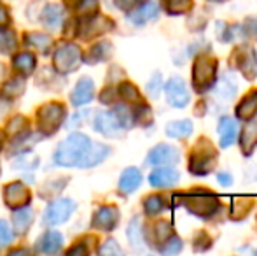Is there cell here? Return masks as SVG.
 Returning a JSON list of instances; mask_svg holds the SVG:
<instances>
[{"label": "cell", "mask_w": 257, "mask_h": 256, "mask_svg": "<svg viewBox=\"0 0 257 256\" xmlns=\"http://www.w3.org/2000/svg\"><path fill=\"white\" fill-rule=\"evenodd\" d=\"M89 146H91V140L88 135L81 132L70 133L54 151V163L60 167H74L84 156Z\"/></svg>", "instance_id": "obj_1"}, {"label": "cell", "mask_w": 257, "mask_h": 256, "mask_svg": "<svg viewBox=\"0 0 257 256\" xmlns=\"http://www.w3.org/2000/svg\"><path fill=\"white\" fill-rule=\"evenodd\" d=\"M217 165V149L208 139H200L189 154V172L194 176H206Z\"/></svg>", "instance_id": "obj_2"}, {"label": "cell", "mask_w": 257, "mask_h": 256, "mask_svg": "<svg viewBox=\"0 0 257 256\" xmlns=\"http://www.w3.org/2000/svg\"><path fill=\"white\" fill-rule=\"evenodd\" d=\"M180 202L182 205L191 212V214L198 216V218H210L217 212L220 202L219 198L210 192H191L186 195H180Z\"/></svg>", "instance_id": "obj_3"}, {"label": "cell", "mask_w": 257, "mask_h": 256, "mask_svg": "<svg viewBox=\"0 0 257 256\" xmlns=\"http://www.w3.org/2000/svg\"><path fill=\"white\" fill-rule=\"evenodd\" d=\"M65 116H67V109L63 104L51 102L42 106L37 111V125L42 135H53L65 121Z\"/></svg>", "instance_id": "obj_4"}, {"label": "cell", "mask_w": 257, "mask_h": 256, "mask_svg": "<svg viewBox=\"0 0 257 256\" xmlns=\"http://www.w3.org/2000/svg\"><path fill=\"white\" fill-rule=\"evenodd\" d=\"M217 82V60L200 56L193 67V86L203 93Z\"/></svg>", "instance_id": "obj_5"}, {"label": "cell", "mask_w": 257, "mask_h": 256, "mask_svg": "<svg viewBox=\"0 0 257 256\" xmlns=\"http://www.w3.org/2000/svg\"><path fill=\"white\" fill-rule=\"evenodd\" d=\"M82 63V51L77 44H61L58 46L54 53V68L58 74L67 75L70 72L77 70L79 65Z\"/></svg>", "instance_id": "obj_6"}, {"label": "cell", "mask_w": 257, "mask_h": 256, "mask_svg": "<svg viewBox=\"0 0 257 256\" xmlns=\"http://www.w3.org/2000/svg\"><path fill=\"white\" fill-rule=\"evenodd\" d=\"M165 93H166V100L172 107L177 109H182L189 104L191 97H189V90L187 84L182 77H172L168 82L165 84Z\"/></svg>", "instance_id": "obj_7"}, {"label": "cell", "mask_w": 257, "mask_h": 256, "mask_svg": "<svg viewBox=\"0 0 257 256\" xmlns=\"http://www.w3.org/2000/svg\"><path fill=\"white\" fill-rule=\"evenodd\" d=\"M74 211H75L74 202L68 200V198H60V200H54L48 207V211H46V214H44V219L48 225L56 226L67 221Z\"/></svg>", "instance_id": "obj_8"}, {"label": "cell", "mask_w": 257, "mask_h": 256, "mask_svg": "<svg viewBox=\"0 0 257 256\" xmlns=\"http://www.w3.org/2000/svg\"><path fill=\"white\" fill-rule=\"evenodd\" d=\"M4 200H6V205L11 209H21L27 207L32 200V193L23 183H11V185L6 186L4 190Z\"/></svg>", "instance_id": "obj_9"}, {"label": "cell", "mask_w": 257, "mask_h": 256, "mask_svg": "<svg viewBox=\"0 0 257 256\" xmlns=\"http://www.w3.org/2000/svg\"><path fill=\"white\" fill-rule=\"evenodd\" d=\"M231 58H233L234 65L243 72L245 77L254 79L257 75V58H255V51L252 48L240 46V48L234 49Z\"/></svg>", "instance_id": "obj_10"}, {"label": "cell", "mask_w": 257, "mask_h": 256, "mask_svg": "<svg viewBox=\"0 0 257 256\" xmlns=\"http://www.w3.org/2000/svg\"><path fill=\"white\" fill-rule=\"evenodd\" d=\"M180 160V151L175 146L170 144H159L147 154V163L154 167H163V165L177 163Z\"/></svg>", "instance_id": "obj_11"}, {"label": "cell", "mask_w": 257, "mask_h": 256, "mask_svg": "<svg viewBox=\"0 0 257 256\" xmlns=\"http://www.w3.org/2000/svg\"><path fill=\"white\" fill-rule=\"evenodd\" d=\"M117 221H119L117 207H114V205H103V207H100L98 211L95 212L91 225H93V228H96V230L110 232V230L115 228Z\"/></svg>", "instance_id": "obj_12"}, {"label": "cell", "mask_w": 257, "mask_h": 256, "mask_svg": "<svg viewBox=\"0 0 257 256\" xmlns=\"http://www.w3.org/2000/svg\"><path fill=\"white\" fill-rule=\"evenodd\" d=\"M112 28H114V23H112L110 20L93 14V16L86 18L84 27L81 28V35L84 39H91V37H95V35H100V34H105V32L112 30Z\"/></svg>", "instance_id": "obj_13"}, {"label": "cell", "mask_w": 257, "mask_h": 256, "mask_svg": "<svg viewBox=\"0 0 257 256\" xmlns=\"http://www.w3.org/2000/svg\"><path fill=\"white\" fill-rule=\"evenodd\" d=\"M179 179H180L179 170H175L172 167H165V165L161 168H156L149 176V183L154 188H170V186L177 185Z\"/></svg>", "instance_id": "obj_14"}, {"label": "cell", "mask_w": 257, "mask_h": 256, "mask_svg": "<svg viewBox=\"0 0 257 256\" xmlns=\"http://www.w3.org/2000/svg\"><path fill=\"white\" fill-rule=\"evenodd\" d=\"M93 95H95V84L89 77H81L75 84L74 92L70 95V100L74 106H86L93 100Z\"/></svg>", "instance_id": "obj_15"}, {"label": "cell", "mask_w": 257, "mask_h": 256, "mask_svg": "<svg viewBox=\"0 0 257 256\" xmlns=\"http://www.w3.org/2000/svg\"><path fill=\"white\" fill-rule=\"evenodd\" d=\"M108 154H110V147L108 146H105V144H91V146L88 147V151L84 153V156L79 160L77 165L82 168L95 167L100 161H103Z\"/></svg>", "instance_id": "obj_16"}, {"label": "cell", "mask_w": 257, "mask_h": 256, "mask_svg": "<svg viewBox=\"0 0 257 256\" xmlns=\"http://www.w3.org/2000/svg\"><path fill=\"white\" fill-rule=\"evenodd\" d=\"M95 128L96 132L103 133L107 137H117L122 130L114 113H98L95 120Z\"/></svg>", "instance_id": "obj_17"}, {"label": "cell", "mask_w": 257, "mask_h": 256, "mask_svg": "<svg viewBox=\"0 0 257 256\" xmlns=\"http://www.w3.org/2000/svg\"><path fill=\"white\" fill-rule=\"evenodd\" d=\"M219 139H220V147H229L231 144H234L238 137V123L236 120L229 116H222L219 121Z\"/></svg>", "instance_id": "obj_18"}, {"label": "cell", "mask_w": 257, "mask_h": 256, "mask_svg": "<svg viewBox=\"0 0 257 256\" xmlns=\"http://www.w3.org/2000/svg\"><path fill=\"white\" fill-rule=\"evenodd\" d=\"M158 13H159V9L154 2H146L137 7V9L130 11L128 18H130V21L135 25H146L147 21L154 20V18L158 16Z\"/></svg>", "instance_id": "obj_19"}, {"label": "cell", "mask_w": 257, "mask_h": 256, "mask_svg": "<svg viewBox=\"0 0 257 256\" xmlns=\"http://www.w3.org/2000/svg\"><path fill=\"white\" fill-rule=\"evenodd\" d=\"M63 246V237L58 232H48L44 237H41L35 246L37 253H44V254H54L61 249Z\"/></svg>", "instance_id": "obj_20"}, {"label": "cell", "mask_w": 257, "mask_h": 256, "mask_svg": "<svg viewBox=\"0 0 257 256\" xmlns=\"http://www.w3.org/2000/svg\"><path fill=\"white\" fill-rule=\"evenodd\" d=\"M257 116V90L250 92L247 97L241 99V102L236 106V118L238 120H254Z\"/></svg>", "instance_id": "obj_21"}, {"label": "cell", "mask_w": 257, "mask_h": 256, "mask_svg": "<svg viewBox=\"0 0 257 256\" xmlns=\"http://www.w3.org/2000/svg\"><path fill=\"white\" fill-rule=\"evenodd\" d=\"M140 183H142V174H140V170L135 167H130L122 172L121 179H119V192L130 195L139 188Z\"/></svg>", "instance_id": "obj_22"}, {"label": "cell", "mask_w": 257, "mask_h": 256, "mask_svg": "<svg viewBox=\"0 0 257 256\" xmlns=\"http://www.w3.org/2000/svg\"><path fill=\"white\" fill-rule=\"evenodd\" d=\"M241 151L245 154H252V151L257 146V121L248 120V123L245 125L243 133H241Z\"/></svg>", "instance_id": "obj_23"}, {"label": "cell", "mask_w": 257, "mask_h": 256, "mask_svg": "<svg viewBox=\"0 0 257 256\" xmlns=\"http://www.w3.org/2000/svg\"><path fill=\"white\" fill-rule=\"evenodd\" d=\"M35 63H37V60H35L34 53H20V55H16L13 60L14 70L20 75H23V77L25 75H30L32 72L35 70Z\"/></svg>", "instance_id": "obj_24"}, {"label": "cell", "mask_w": 257, "mask_h": 256, "mask_svg": "<svg viewBox=\"0 0 257 256\" xmlns=\"http://www.w3.org/2000/svg\"><path fill=\"white\" fill-rule=\"evenodd\" d=\"M193 133V121L191 120H179L170 121L166 125V135L172 139H186Z\"/></svg>", "instance_id": "obj_25"}, {"label": "cell", "mask_w": 257, "mask_h": 256, "mask_svg": "<svg viewBox=\"0 0 257 256\" xmlns=\"http://www.w3.org/2000/svg\"><path fill=\"white\" fill-rule=\"evenodd\" d=\"M13 221H14L16 233L18 235H23V233L28 232L32 221H34V212H32V209H25V207L16 209V212L13 216Z\"/></svg>", "instance_id": "obj_26"}, {"label": "cell", "mask_w": 257, "mask_h": 256, "mask_svg": "<svg viewBox=\"0 0 257 256\" xmlns=\"http://www.w3.org/2000/svg\"><path fill=\"white\" fill-rule=\"evenodd\" d=\"M23 92H25V81L21 77H13L2 86L0 97H2L4 100H14Z\"/></svg>", "instance_id": "obj_27"}, {"label": "cell", "mask_w": 257, "mask_h": 256, "mask_svg": "<svg viewBox=\"0 0 257 256\" xmlns=\"http://www.w3.org/2000/svg\"><path fill=\"white\" fill-rule=\"evenodd\" d=\"M25 42H27L28 46H32V48H35L37 51L48 53L53 39H51V35H48V34H28L27 37H25Z\"/></svg>", "instance_id": "obj_28"}, {"label": "cell", "mask_w": 257, "mask_h": 256, "mask_svg": "<svg viewBox=\"0 0 257 256\" xmlns=\"http://www.w3.org/2000/svg\"><path fill=\"white\" fill-rule=\"evenodd\" d=\"M163 7L168 14L172 16H179L193 7V0H163Z\"/></svg>", "instance_id": "obj_29"}, {"label": "cell", "mask_w": 257, "mask_h": 256, "mask_svg": "<svg viewBox=\"0 0 257 256\" xmlns=\"http://www.w3.org/2000/svg\"><path fill=\"white\" fill-rule=\"evenodd\" d=\"M112 53V46L110 42H100V44L93 46L91 51L88 55V62L95 63V62H105V60L110 56Z\"/></svg>", "instance_id": "obj_30"}, {"label": "cell", "mask_w": 257, "mask_h": 256, "mask_svg": "<svg viewBox=\"0 0 257 256\" xmlns=\"http://www.w3.org/2000/svg\"><path fill=\"white\" fill-rule=\"evenodd\" d=\"M7 130H9L13 135H16L18 139H25V137L30 133V127H28V121L25 120L23 116H16L13 118V120L9 121V125H7Z\"/></svg>", "instance_id": "obj_31"}, {"label": "cell", "mask_w": 257, "mask_h": 256, "mask_svg": "<svg viewBox=\"0 0 257 256\" xmlns=\"http://www.w3.org/2000/svg\"><path fill=\"white\" fill-rule=\"evenodd\" d=\"M128 239L135 249H142L144 239H142V228H140V218H133L128 226Z\"/></svg>", "instance_id": "obj_32"}, {"label": "cell", "mask_w": 257, "mask_h": 256, "mask_svg": "<svg viewBox=\"0 0 257 256\" xmlns=\"http://www.w3.org/2000/svg\"><path fill=\"white\" fill-rule=\"evenodd\" d=\"M112 113L115 114V118H117L119 125L122 127V130H128L133 127V123H135V118H133V113L128 109L126 106H117Z\"/></svg>", "instance_id": "obj_33"}, {"label": "cell", "mask_w": 257, "mask_h": 256, "mask_svg": "<svg viewBox=\"0 0 257 256\" xmlns=\"http://www.w3.org/2000/svg\"><path fill=\"white\" fill-rule=\"evenodd\" d=\"M119 97H121L124 102H142L140 100V93L139 90H137L135 84H132V82H122L121 86H119Z\"/></svg>", "instance_id": "obj_34"}, {"label": "cell", "mask_w": 257, "mask_h": 256, "mask_svg": "<svg viewBox=\"0 0 257 256\" xmlns=\"http://www.w3.org/2000/svg\"><path fill=\"white\" fill-rule=\"evenodd\" d=\"M144 209H146V212L149 216H156L165 209V202H163V198L158 197V195H151V197H147L146 202H144Z\"/></svg>", "instance_id": "obj_35"}, {"label": "cell", "mask_w": 257, "mask_h": 256, "mask_svg": "<svg viewBox=\"0 0 257 256\" xmlns=\"http://www.w3.org/2000/svg\"><path fill=\"white\" fill-rule=\"evenodd\" d=\"M98 0H79L77 4H75L74 9L77 11L81 16H93V14L98 13Z\"/></svg>", "instance_id": "obj_36"}, {"label": "cell", "mask_w": 257, "mask_h": 256, "mask_svg": "<svg viewBox=\"0 0 257 256\" xmlns=\"http://www.w3.org/2000/svg\"><path fill=\"white\" fill-rule=\"evenodd\" d=\"M182 249V240L179 239L177 235H170L168 239L163 242V246L159 247V251L165 254H175Z\"/></svg>", "instance_id": "obj_37"}, {"label": "cell", "mask_w": 257, "mask_h": 256, "mask_svg": "<svg viewBox=\"0 0 257 256\" xmlns=\"http://www.w3.org/2000/svg\"><path fill=\"white\" fill-rule=\"evenodd\" d=\"M153 232H154V240H156V242L163 244L170 235H172V226H170L168 223H165V221H159V223H156V225L153 226Z\"/></svg>", "instance_id": "obj_38"}, {"label": "cell", "mask_w": 257, "mask_h": 256, "mask_svg": "<svg viewBox=\"0 0 257 256\" xmlns=\"http://www.w3.org/2000/svg\"><path fill=\"white\" fill-rule=\"evenodd\" d=\"M252 207V200L248 198H234V204H233V216L236 219H240L241 216H245Z\"/></svg>", "instance_id": "obj_39"}, {"label": "cell", "mask_w": 257, "mask_h": 256, "mask_svg": "<svg viewBox=\"0 0 257 256\" xmlns=\"http://www.w3.org/2000/svg\"><path fill=\"white\" fill-rule=\"evenodd\" d=\"M60 21H61V7L49 6L44 11V23L49 25V27H56Z\"/></svg>", "instance_id": "obj_40"}, {"label": "cell", "mask_w": 257, "mask_h": 256, "mask_svg": "<svg viewBox=\"0 0 257 256\" xmlns=\"http://www.w3.org/2000/svg\"><path fill=\"white\" fill-rule=\"evenodd\" d=\"M13 242V230H11L9 223L0 219V246H9Z\"/></svg>", "instance_id": "obj_41"}, {"label": "cell", "mask_w": 257, "mask_h": 256, "mask_svg": "<svg viewBox=\"0 0 257 256\" xmlns=\"http://www.w3.org/2000/svg\"><path fill=\"white\" fill-rule=\"evenodd\" d=\"M0 48L4 49V53H11L16 48V39H14L13 32H2V35H0Z\"/></svg>", "instance_id": "obj_42"}, {"label": "cell", "mask_w": 257, "mask_h": 256, "mask_svg": "<svg viewBox=\"0 0 257 256\" xmlns=\"http://www.w3.org/2000/svg\"><path fill=\"white\" fill-rule=\"evenodd\" d=\"M163 88V82H161V74H156L153 75V79H151L149 82H147V93H149L153 99H156V97L159 95V92H161Z\"/></svg>", "instance_id": "obj_43"}, {"label": "cell", "mask_w": 257, "mask_h": 256, "mask_svg": "<svg viewBox=\"0 0 257 256\" xmlns=\"http://www.w3.org/2000/svg\"><path fill=\"white\" fill-rule=\"evenodd\" d=\"M133 118H135V121H140V123H147V121H151V109L146 106V104H140L139 102V107H137V111H133Z\"/></svg>", "instance_id": "obj_44"}, {"label": "cell", "mask_w": 257, "mask_h": 256, "mask_svg": "<svg viewBox=\"0 0 257 256\" xmlns=\"http://www.w3.org/2000/svg\"><path fill=\"white\" fill-rule=\"evenodd\" d=\"M144 2H146V0H114L115 7H117V9H121V11H126V13L137 9V7L142 6Z\"/></svg>", "instance_id": "obj_45"}, {"label": "cell", "mask_w": 257, "mask_h": 256, "mask_svg": "<svg viewBox=\"0 0 257 256\" xmlns=\"http://www.w3.org/2000/svg\"><path fill=\"white\" fill-rule=\"evenodd\" d=\"M98 251H100V254H115V256L122 254V249L115 244V240H107Z\"/></svg>", "instance_id": "obj_46"}, {"label": "cell", "mask_w": 257, "mask_h": 256, "mask_svg": "<svg viewBox=\"0 0 257 256\" xmlns=\"http://www.w3.org/2000/svg\"><path fill=\"white\" fill-rule=\"evenodd\" d=\"M243 30H245V35H248V37H252V39H257V18H248L243 23Z\"/></svg>", "instance_id": "obj_47"}, {"label": "cell", "mask_w": 257, "mask_h": 256, "mask_svg": "<svg viewBox=\"0 0 257 256\" xmlns=\"http://www.w3.org/2000/svg\"><path fill=\"white\" fill-rule=\"evenodd\" d=\"M9 23H11L9 11H7V7L0 6V30H2V28H6Z\"/></svg>", "instance_id": "obj_48"}, {"label": "cell", "mask_w": 257, "mask_h": 256, "mask_svg": "<svg viewBox=\"0 0 257 256\" xmlns=\"http://www.w3.org/2000/svg\"><path fill=\"white\" fill-rule=\"evenodd\" d=\"M217 181L222 186H229L231 183H233V178H231V174H227V172H217Z\"/></svg>", "instance_id": "obj_49"}, {"label": "cell", "mask_w": 257, "mask_h": 256, "mask_svg": "<svg viewBox=\"0 0 257 256\" xmlns=\"http://www.w3.org/2000/svg\"><path fill=\"white\" fill-rule=\"evenodd\" d=\"M86 253H88V249H86V246H84V244H81V246H77V247H72V249H68V253H67V254L74 256V254H86Z\"/></svg>", "instance_id": "obj_50"}, {"label": "cell", "mask_w": 257, "mask_h": 256, "mask_svg": "<svg viewBox=\"0 0 257 256\" xmlns=\"http://www.w3.org/2000/svg\"><path fill=\"white\" fill-rule=\"evenodd\" d=\"M100 99H102L103 104H110L112 100H114V92H112V90H105Z\"/></svg>", "instance_id": "obj_51"}, {"label": "cell", "mask_w": 257, "mask_h": 256, "mask_svg": "<svg viewBox=\"0 0 257 256\" xmlns=\"http://www.w3.org/2000/svg\"><path fill=\"white\" fill-rule=\"evenodd\" d=\"M2 142H4V133H2V130H0V149H2Z\"/></svg>", "instance_id": "obj_52"}, {"label": "cell", "mask_w": 257, "mask_h": 256, "mask_svg": "<svg viewBox=\"0 0 257 256\" xmlns=\"http://www.w3.org/2000/svg\"><path fill=\"white\" fill-rule=\"evenodd\" d=\"M255 254H257V251H255Z\"/></svg>", "instance_id": "obj_53"}]
</instances>
